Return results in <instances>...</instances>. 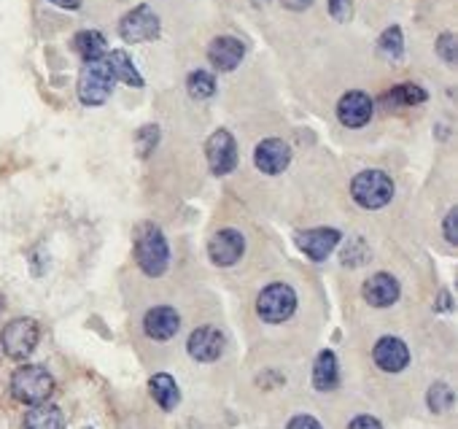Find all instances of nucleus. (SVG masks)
I'll return each instance as SVG.
<instances>
[{"mask_svg": "<svg viewBox=\"0 0 458 429\" xmlns=\"http://www.w3.org/2000/svg\"><path fill=\"white\" fill-rule=\"evenodd\" d=\"M300 249L313 260V262H324L340 244V233L332 227H318V230H308L297 236Z\"/></svg>", "mask_w": 458, "mask_h": 429, "instance_id": "nucleus-14", "label": "nucleus"}, {"mask_svg": "<svg viewBox=\"0 0 458 429\" xmlns=\"http://www.w3.org/2000/svg\"><path fill=\"white\" fill-rule=\"evenodd\" d=\"M458 210L453 208L447 217H445V238H447V244H458Z\"/></svg>", "mask_w": 458, "mask_h": 429, "instance_id": "nucleus-29", "label": "nucleus"}, {"mask_svg": "<svg viewBox=\"0 0 458 429\" xmlns=\"http://www.w3.org/2000/svg\"><path fill=\"white\" fill-rule=\"evenodd\" d=\"M286 429H324L313 416H294Z\"/></svg>", "mask_w": 458, "mask_h": 429, "instance_id": "nucleus-30", "label": "nucleus"}, {"mask_svg": "<svg viewBox=\"0 0 458 429\" xmlns=\"http://www.w3.org/2000/svg\"><path fill=\"white\" fill-rule=\"evenodd\" d=\"M243 252H246V238L238 230H221L208 244V254L218 268L235 265L243 257Z\"/></svg>", "mask_w": 458, "mask_h": 429, "instance_id": "nucleus-9", "label": "nucleus"}, {"mask_svg": "<svg viewBox=\"0 0 458 429\" xmlns=\"http://www.w3.org/2000/svg\"><path fill=\"white\" fill-rule=\"evenodd\" d=\"M108 68H111V73H114V79H122L124 84H130V87H143V79H140V73H138V68L132 65V60L127 57V52H122V49H116V52H111L108 55Z\"/></svg>", "mask_w": 458, "mask_h": 429, "instance_id": "nucleus-21", "label": "nucleus"}, {"mask_svg": "<svg viewBox=\"0 0 458 429\" xmlns=\"http://www.w3.org/2000/svg\"><path fill=\"white\" fill-rule=\"evenodd\" d=\"M351 194H353V200L361 208L377 210V208H383V205L391 202V197H394V181L383 170H364V173H359L353 178Z\"/></svg>", "mask_w": 458, "mask_h": 429, "instance_id": "nucleus-3", "label": "nucleus"}, {"mask_svg": "<svg viewBox=\"0 0 458 429\" xmlns=\"http://www.w3.org/2000/svg\"><path fill=\"white\" fill-rule=\"evenodd\" d=\"M52 4H57L60 9H71V12H73V9L81 6V0H52Z\"/></svg>", "mask_w": 458, "mask_h": 429, "instance_id": "nucleus-34", "label": "nucleus"}, {"mask_svg": "<svg viewBox=\"0 0 458 429\" xmlns=\"http://www.w3.org/2000/svg\"><path fill=\"white\" fill-rule=\"evenodd\" d=\"M254 162H257V167H259L262 173L278 176V173H284V170L289 167V162H292V149H289V143H284V141H278V138H267V141H262V143L257 146Z\"/></svg>", "mask_w": 458, "mask_h": 429, "instance_id": "nucleus-10", "label": "nucleus"}, {"mask_svg": "<svg viewBox=\"0 0 458 429\" xmlns=\"http://www.w3.org/2000/svg\"><path fill=\"white\" fill-rule=\"evenodd\" d=\"M450 308V297H447V292H442L439 295V311H447Z\"/></svg>", "mask_w": 458, "mask_h": 429, "instance_id": "nucleus-35", "label": "nucleus"}, {"mask_svg": "<svg viewBox=\"0 0 458 429\" xmlns=\"http://www.w3.org/2000/svg\"><path fill=\"white\" fill-rule=\"evenodd\" d=\"M157 141H159V127H154V124H146V127H140V130H138V135H135L138 154H140V157H148V154L154 151Z\"/></svg>", "mask_w": 458, "mask_h": 429, "instance_id": "nucleus-27", "label": "nucleus"}, {"mask_svg": "<svg viewBox=\"0 0 458 429\" xmlns=\"http://www.w3.org/2000/svg\"><path fill=\"white\" fill-rule=\"evenodd\" d=\"M135 260L140 265V270L146 276H162L170 265V249H167V241L165 236L159 233V227L154 225H146L138 230V238H135Z\"/></svg>", "mask_w": 458, "mask_h": 429, "instance_id": "nucleus-1", "label": "nucleus"}, {"mask_svg": "<svg viewBox=\"0 0 458 429\" xmlns=\"http://www.w3.org/2000/svg\"><path fill=\"white\" fill-rule=\"evenodd\" d=\"M119 36L127 44H143V41H154L159 36V17L154 14V9L148 6H138L130 14L122 17L119 22Z\"/></svg>", "mask_w": 458, "mask_h": 429, "instance_id": "nucleus-8", "label": "nucleus"}, {"mask_svg": "<svg viewBox=\"0 0 458 429\" xmlns=\"http://www.w3.org/2000/svg\"><path fill=\"white\" fill-rule=\"evenodd\" d=\"M453 389L447 386V383H434L431 389H428V408L434 410V413H447L450 408H453Z\"/></svg>", "mask_w": 458, "mask_h": 429, "instance_id": "nucleus-26", "label": "nucleus"}, {"mask_svg": "<svg viewBox=\"0 0 458 429\" xmlns=\"http://www.w3.org/2000/svg\"><path fill=\"white\" fill-rule=\"evenodd\" d=\"M114 73L106 60H92L79 76V98L84 106H103L114 90Z\"/></svg>", "mask_w": 458, "mask_h": 429, "instance_id": "nucleus-4", "label": "nucleus"}, {"mask_svg": "<svg viewBox=\"0 0 458 429\" xmlns=\"http://www.w3.org/2000/svg\"><path fill=\"white\" fill-rule=\"evenodd\" d=\"M426 100V90H420L418 84H399L391 92H386L383 106L386 108H399V106H420Z\"/></svg>", "mask_w": 458, "mask_h": 429, "instance_id": "nucleus-23", "label": "nucleus"}, {"mask_svg": "<svg viewBox=\"0 0 458 429\" xmlns=\"http://www.w3.org/2000/svg\"><path fill=\"white\" fill-rule=\"evenodd\" d=\"M337 116L345 127H364L372 119V100L367 92H345L337 103Z\"/></svg>", "mask_w": 458, "mask_h": 429, "instance_id": "nucleus-13", "label": "nucleus"}, {"mask_svg": "<svg viewBox=\"0 0 458 429\" xmlns=\"http://www.w3.org/2000/svg\"><path fill=\"white\" fill-rule=\"evenodd\" d=\"M4 308H6V300H4V295H0V313H4Z\"/></svg>", "mask_w": 458, "mask_h": 429, "instance_id": "nucleus-36", "label": "nucleus"}, {"mask_svg": "<svg viewBox=\"0 0 458 429\" xmlns=\"http://www.w3.org/2000/svg\"><path fill=\"white\" fill-rule=\"evenodd\" d=\"M437 52L445 63H455V36L453 33H442L439 41H437Z\"/></svg>", "mask_w": 458, "mask_h": 429, "instance_id": "nucleus-28", "label": "nucleus"}, {"mask_svg": "<svg viewBox=\"0 0 458 429\" xmlns=\"http://www.w3.org/2000/svg\"><path fill=\"white\" fill-rule=\"evenodd\" d=\"M348 429H383V426H380V421L372 418V416H356V418L348 424Z\"/></svg>", "mask_w": 458, "mask_h": 429, "instance_id": "nucleus-31", "label": "nucleus"}, {"mask_svg": "<svg viewBox=\"0 0 458 429\" xmlns=\"http://www.w3.org/2000/svg\"><path fill=\"white\" fill-rule=\"evenodd\" d=\"M340 383V367H337V356L332 351H321L316 365H313V386L318 391H332Z\"/></svg>", "mask_w": 458, "mask_h": 429, "instance_id": "nucleus-19", "label": "nucleus"}, {"mask_svg": "<svg viewBox=\"0 0 458 429\" xmlns=\"http://www.w3.org/2000/svg\"><path fill=\"white\" fill-rule=\"evenodd\" d=\"M148 389H151V397L157 399V405H159L162 410H173V408L178 405V399H181L178 383H175V378L167 375V373L154 375V378L148 381Z\"/></svg>", "mask_w": 458, "mask_h": 429, "instance_id": "nucleus-20", "label": "nucleus"}, {"mask_svg": "<svg viewBox=\"0 0 458 429\" xmlns=\"http://www.w3.org/2000/svg\"><path fill=\"white\" fill-rule=\"evenodd\" d=\"M22 429H65V416L57 405L38 402L28 410Z\"/></svg>", "mask_w": 458, "mask_h": 429, "instance_id": "nucleus-18", "label": "nucleus"}, {"mask_svg": "<svg viewBox=\"0 0 458 429\" xmlns=\"http://www.w3.org/2000/svg\"><path fill=\"white\" fill-rule=\"evenodd\" d=\"M243 57H246V47L238 41V39H233V36H221V39H216L210 47H208V60H210V65L216 68V71H235L241 63H243Z\"/></svg>", "mask_w": 458, "mask_h": 429, "instance_id": "nucleus-12", "label": "nucleus"}, {"mask_svg": "<svg viewBox=\"0 0 458 429\" xmlns=\"http://www.w3.org/2000/svg\"><path fill=\"white\" fill-rule=\"evenodd\" d=\"M281 4H284L289 12H305L308 6H313V0H281Z\"/></svg>", "mask_w": 458, "mask_h": 429, "instance_id": "nucleus-33", "label": "nucleus"}, {"mask_svg": "<svg viewBox=\"0 0 458 429\" xmlns=\"http://www.w3.org/2000/svg\"><path fill=\"white\" fill-rule=\"evenodd\" d=\"M73 49L87 60V63H92V60H103V55H106V39L98 33V30H81L76 39H73Z\"/></svg>", "mask_w": 458, "mask_h": 429, "instance_id": "nucleus-22", "label": "nucleus"}, {"mask_svg": "<svg viewBox=\"0 0 458 429\" xmlns=\"http://www.w3.org/2000/svg\"><path fill=\"white\" fill-rule=\"evenodd\" d=\"M205 157H208V167L213 176H226L233 173L238 165V143L229 135V130H216L208 143H205Z\"/></svg>", "mask_w": 458, "mask_h": 429, "instance_id": "nucleus-7", "label": "nucleus"}, {"mask_svg": "<svg viewBox=\"0 0 458 429\" xmlns=\"http://www.w3.org/2000/svg\"><path fill=\"white\" fill-rule=\"evenodd\" d=\"M181 327V316L170 305H157L146 313L143 330L151 340H170Z\"/></svg>", "mask_w": 458, "mask_h": 429, "instance_id": "nucleus-16", "label": "nucleus"}, {"mask_svg": "<svg viewBox=\"0 0 458 429\" xmlns=\"http://www.w3.org/2000/svg\"><path fill=\"white\" fill-rule=\"evenodd\" d=\"M186 351L197 362H216L224 351V335L216 327H199L189 335Z\"/></svg>", "mask_w": 458, "mask_h": 429, "instance_id": "nucleus-11", "label": "nucleus"}, {"mask_svg": "<svg viewBox=\"0 0 458 429\" xmlns=\"http://www.w3.org/2000/svg\"><path fill=\"white\" fill-rule=\"evenodd\" d=\"M361 292L372 308H388L399 300V281L388 273H375L372 279H367Z\"/></svg>", "mask_w": 458, "mask_h": 429, "instance_id": "nucleus-17", "label": "nucleus"}, {"mask_svg": "<svg viewBox=\"0 0 458 429\" xmlns=\"http://www.w3.org/2000/svg\"><path fill=\"white\" fill-rule=\"evenodd\" d=\"M377 49H380V55H383V57H388V60H399V57H402V52H404L402 30H399V28H388V30L380 36Z\"/></svg>", "mask_w": 458, "mask_h": 429, "instance_id": "nucleus-25", "label": "nucleus"}, {"mask_svg": "<svg viewBox=\"0 0 458 429\" xmlns=\"http://www.w3.org/2000/svg\"><path fill=\"white\" fill-rule=\"evenodd\" d=\"M38 338H41V330L33 319H14L4 327L0 343H4V351L12 359H28L36 351Z\"/></svg>", "mask_w": 458, "mask_h": 429, "instance_id": "nucleus-6", "label": "nucleus"}, {"mask_svg": "<svg viewBox=\"0 0 458 429\" xmlns=\"http://www.w3.org/2000/svg\"><path fill=\"white\" fill-rule=\"evenodd\" d=\"M186 90H189V95H191L194 100H208V98H213V92H216V79H213L208 71H194V73H189V79H186Z\"/></svg>", "mask_w": 458, "mask_h": 429, "instance_id": "nucleus-24", "label": "nucleus"}, {"mask_svg": "<svg viewBox=\"0 0 458 429\" xmlns=\"http://www.w3.org/2000/svg\"><path fill=\"white\" fill-rule=\"evenodd\" d=\"M52 391H55V378L47 367L25 365L12 375V394L25 405L47 402L52 397Z\"/></svg>", "mask_w": 458, "mask_h": 429, "instance_id": "nucleus-2", "label": "nucleus"}, {"mask_svg": "<svg viewBox=\"0 0 458 429\" xmlns=\"http://www.w3.org/2000/svg\"><path fill=\"white\" fill-rule=\"evenodd\" d=\"M345 6H348L345 0H329V12L335 14V20H345L348 17V9Z\"/></svg>", "mask_w": 458, "mask_h": 429, "instance_id": "nucleus-32", "label": "nucleus"}, {"mask_svg": "<svg viewBox=\"0 0 458 429\" xmlns=\"http://www.w3.org/2000/svg\"><path fill=\"white\" fill-rule=\"evenodd\" d=\"M372 356H375V365L380 370H386V373H402L410 365V351H407L404 340L391 338V335L388 338H380L375 343Z\"/></svg>", "mask_w": 458, "mask_h": 429, "instance_id": "nucleus-15", "label": "nucleus"}, {"mask_svg": "<svg viewBox=\"0 0 458 429\" xmlns=\"http://www.w3.org/2000/svg\"><path fill=\"white\" fill-rule=\"evenodd\" d=\"M297 311V295L289 284H270L257 300V313L267 324H284Z\"/></svg>", "mask_w": 458, "mask_h": 429, "instance_id": "nucleus-5", "label": "nucleus"}]
</instances>
